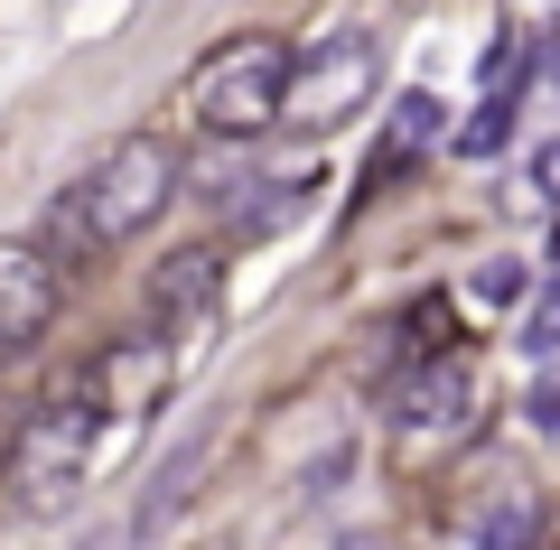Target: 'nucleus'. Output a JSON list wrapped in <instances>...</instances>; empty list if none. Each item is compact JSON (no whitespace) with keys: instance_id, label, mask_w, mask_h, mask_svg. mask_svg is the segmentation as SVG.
I'll use <instances>...</instances> for the list:
<instances>
[{"instance_id":"1","label":"nucleus","mask_w":560,"mask_h":550,"mask_svg":"<svg viewBox=\"0 0 560 550\" xmlns=\"http://www.w3.org/2000/svg\"><path fill=\"white\" fill-rule=\"evenodd\" d=\"M168 197H178V150H168L160 131H131V140H113L94 168H75L57 197H47L38 253H47V261L113 253V243L150 234V224L168 215Z\"/></svg>"},{"instance_id":"2","label":"nucleus","mask_w":560,"mask_h":550,"mask_svg":"<svg viewBox=\"0 0 560 550\" xmlns=\"http://www.w3.org/2000/svg\"><path fill=\"white\" fill-rule=\"evenodd\" d=\"M113 448H121V438L103 430V411L66 383V393L20 430V448H10V485H20V504L57 513V504H75V494L103 476V457H113Z\"/></svg>"},{"instance_id":"3","label":"nucleus","mask_w":560,"mask_h":550,"mask_svg":"<svg viewBox=\"0 0 560 550\" xmlns=\"http://www.w3.org/2000/svg\"><path fill=\"white\" fill-rule=\"evenodd\" d=\"M383 84V47L364 28H337L318 47H290V84H280V131H337L374 103Z\"/></svg>"},{"instance_id":"4","label":"nucleus","mask_w":560,"mask_h":550,"mask_svg":"<svg viewBox=\"0 0 560 550\" xmlns=\"http://www.w3.org/2000/svg\"><path fill=\"white\" fill-rule=\"evenodd\" d=\"M280 84H290V47L243 38V47H224V57H206L197 75H187V113L215 140H253V131L280 121Z\"/></svg>"},{"instance_id":"5","label":"nucleus","mask_w":560,"mask_h":550,"mask_svg":"<svg viewBox=\"0 0 560 550\" xmlns=\"http://www.w3.org/2000/svg\"><path fill=\"white\" fill-rule=\"evenodd\" d=\"M47 317H57V261H47L38 243L0 234V364L38 346Z\"/></svg>"},{"instance_id":"6","label":"nucleus","mask_w":560,"mask_h":550,"mask_svg":"<svg viewBox=\"0 0 560 550\" xmlns=\"http://www.w3.org/2000/svg\"><path fill=\"white\" fill-rule=\"evenodd\" d=\"M458 411H467V374L458 364H420V374L393 393V430L401 438H448Z\"/></svg>"},{"instance_id":"7","label":"nucleus","mask_w":560,"mask_h":550,"mask_svg":"<svg viewBox=\"0 0 560 550\" xmlns=\"http://www.w3.org/2000/svg\"><path fill=\"white\" fill-rule=\"evenodd\" d=\"M533 531H541V504H533L523 485H504L495 504L467 523V550H533Z\"/></svg>"},{"instance_id":"8","label":"nucleus","mask_w":560,"mask_h":550,"mask_svg":"<svg viewBox=\"0 0 560 550\" xmlns=\"http://www.w3.org/2000/svg\"><path fill=\"white\" fill-rule=\"evenodd\" d=\"M541 290V280L533 271H523V261H477V271H467V299H477V308H523V299H533Z\"/></svg>"},{"instance_id":"9","label":"nucleus","mask_w":560,"mask_h":550,"mask_svg":"<svg viewBox=\"0 0 560 550\" xmlns=\"http://www.w3.org/2000/svg\"><path fill=\"white\" fill-rule=\"evenodd\" d=\"M440 94H401V113H393V150H383V168H393V159H411V150H430V140H440Z\"/></svg>"},{"instance_id":"10","label":"nucleus","mask_w":560,"mask_h":550,"mask_svg":"<svg viewBox=\"0 0 560 550\" xmlns=\"http://www.w3.org/2000/svg\"><path fill=\"white\" fill-rule=\"evenodd\" d=\"M504 140H514V84H504V94H486V113L458 131V150H467V159H495Z\"/></svg>"},{"instance_id":"11","label":"nucleus","mask_w":560,"mask_h":550,"mask_svg":"<svg viewBox=\"0 0 560 550\" xmlns=\"http://www.w3.org/2000/svg\"><path fill=\"white\" fill-rule=\"evenodd\" d=\"M523 354L533 364H560V280L533 290V317H523Z\"/></svg>"},{"instance_id":"12","label":"nucleus","mask_w":560,"mask_h":550,"mask_svg":"<svg viewBox=\"0 0 560 550\" xmlns=\"http://www.w3.org/2000/svg\"><path fill=\"white\" fill-rule=\"evenodd\" d=\"M533 187H541V197H560V140H541V150H533Z\"/></svg>"},{"instance_id":"13","label":"nucleus","mask_w":560,"mask_h":550,"mask_svg":"<svg viewBox=\"0 0 560 550\" xmlns=\"http://www.w3.org/2000/svg\"><path fill=\"white\" fill-rule=\"evenodd\" d=\"M533 411H541V430L560 438V383H541V393H533Z\"/></svg>"},{"instance_id":"14","label":"nucleus","mask_w":560,"mask_h":550,"mask_svg":"<svg viewBox=\"0 0 560 550\" xmlns=\"http://www.w3.org/2000/svg\"><path fill=\"white\" fill-rule=\"evenodd\" d=\"M75 550H113V541H103V531H94V541H75Z\"/></svg>"}]
</instances>
